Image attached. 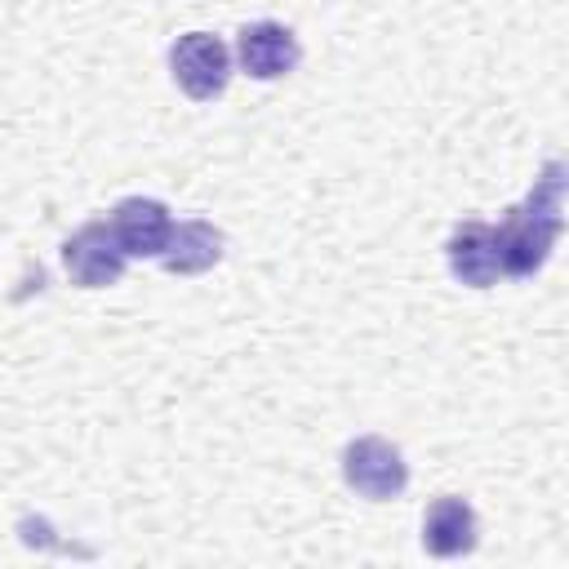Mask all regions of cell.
<instances>
[{
	"instance_id": "cell-9",
	"label": "cell",
	"mask_w": 569,
	"mask_h": 569,
	"mask_svg": "<svg viewBox=\"0 0 569 569\" xmlns=\"http://www.w3.org/2000/svg\"><path fill=\"white\" fill-rule=\"evenodd\" d=\"M218 258H222V231H218L213 222H204V218L178 222V227L169 231L164 253H160L164 271H173V276H200V271H209Z\"/></svg>"
},
{
	"instance_id": "cell-3",
	"label": "cell",
	"mask_w": 569,
	"mask_h": 569,
	"mask_svg": "<svg viewBox=\"0 0 569 569\" xmlns=\"http://www.w3.org/2000/svg\"><path fill=\"white\" fill-rule=\"evenodd\" d=\"M342 480L360 493V498H396L405 485H409V467H405V453L382 440V436H360L342 449Z\"/></svg>"
},
{
	"instance_id": "cell-8",
	"label": "cell",
	"mask_w": 569,
	"mask_h": 569,
	"mask_svg": "<svg viewBox=\"0 0 569 569\" xmlns=\"http://www.w3.org/2000/svg\"><path fill=\"white\" fill-rule=\"evenodd\" d=\"M422 547L431 556H440V560L467 556L476 547V511H471V502L453 498V493L436 498L427 507V516H422Z\"/></svg>"
},
{
	"instance_id": "cell-4",
	"label": "cell",
	"mask_w": 569,
	"mask_h": 569,
	"mask_svg": "<svg viewBox=\"0 0 569 569\" xmlns=\"http://www.w3.org/2000/svg\"><path fill=\"white\" fill-rule=\"evenodd\" d=\"M124 262L129 258H124L111 222H84L62 244V271L80 289H107V284H116L124 276Z\"/></svg>"
},
{
	"instance_id": "cell-2",
	"label": "cell",
	"mask_w": 569,
	"mask_h": 569,
	"mask_svg": "<svg viewBox=\"0 0 569 569\" xmlns=\"http://www.w3.org/2000/svg\"><path fill=\"white\" fill-rule=\"evenodd\" d=\"M169 71L187 98L213 102L231 80V49L213 31H187L169 49Z\"/></svg>"
},
{
	"instance_id": "cell-7",
	"label": "cell",
	"mask_w": 569,
	"mask_h": 569,
	"mask_svg": "<svg viewBox=\"0 0 569 569\" xmlns=\"http://www.w3.org/2000/svg\"><path fill=\"white\" fill-rule=\"evenodd\" d=\"M445 258H449V271L453 280L471 284V289H489L498 284L502 276V262H498V236L489 222L480 218H467L449 231V244H445Z\"/></svg>"
},
{
	"instance_id": "cell-5",
	"label": "cell",
	"mask_w": 569,
	"mask_h": 569,
	"mask_svg": "<svg viewBox=\"0 0 569 569\" xmlns=\"http://www.w3.org/2000/svg\"><path fill=\"white\" fill-rule=\"evenodd\" d=\"M298 58H302L298 36H293L289 27L271 22V18L249 22V27H240V36H236V62H240L253 80H280V76H289V71L298 67Z\"/></svg>"
},
{
	"instance_id": "cell-1",
	"label": "cell",
	"mask_w": 569,
	"mask_h": 569,
	"mask_svg": "<svg viewBox=\"0 0 569 569\" xmlns=\"http://www.w3.org/2000/svg\"><path fill=\"white\" fill-rule=\"evenodd\" d=\"M560 227H565V164L551 160L533 182V191L525 196V204L507 209V218L493 227L502 276H533L547 262Z\"/></svg>"
},
{
	"instance_id": "cell-6",
	"label": "cell",
	"mask_w": 569,
	"mask_h": 569,
	"mask_svg": "<svg viewBox=\"0 0 569 569\" xmlns=\"http://www.w3.org/2000/svg\"><path fill=\"white\" fill-rule=\"evenodd\" d=\"M111 231L124 249V258H160L173 231V218L160 200L151 196H124L111 209Z\"/></svg>"
}]
</instances>
